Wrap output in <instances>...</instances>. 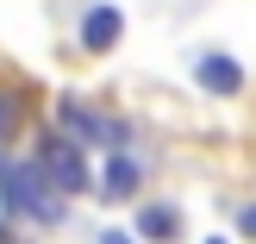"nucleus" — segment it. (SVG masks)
Instances as JSON below:
<instances>
[{"label":"nucleus","instance_id":"11","mask_svg":"<svg viewBox=\"0 0 256 244\" xmlns=\"http://www.w3.org/2000/svg\"><path fill=\"white\" fill-rule=\"evenodd\" d=\"M206 244H225V238H206Z\"/></svg>","mask_w":256,"mask_h":244},{"label":"nucleus","instance_id":"6","mask_svg":"<svg viewBox=\"0 0 256 244\" xmlns=\"http://www.w3.org/2000/svg\"><path fill=\"white\" fill-rule=\"evenodd\" d=\"M194 82L206 88V94H238V88H244V69H238V57H225V50H212V57H200Z\"/></svg>","mask_w":256,"mask_h":244},{"label":"nucleus","instance_id":"1","mask_svg":"<svg viewBox=\"0 0 256 244\" xmlns=\"http://www.w3.org/2000/svg\"><path fill=\"white\" fill-rule=\"evenodd\" d=\"M0 207H6L12 219H32V225H62L69 194H56L38 163H12L6 150H0Z\"/></svg>","mask_w":256,"mask_h":244},{"label":"nucleus","instance_id":"8","mask_svg":"<svg viewBox=\"0 0 256 244\" xmlns=\"http://www.w3.org/2000/svg\"><path fill=\"white\" fill-rule=\"evenodd\" d=\"M19 132V100L12 94H0V150H6V138Z\"/></svg>","mask_w":256,"mask_h":244},{"label":"nucleus","instance_id":"2","mask_svg":"<svg viewBox=\"0 0 256 244\" xmlns=\"http://www.w3.org/2000/svg\"><path fill=\"white\" fill-rule=\"evenodd\" d=\"M38 169H44V182L56 188V194H88L94 188V169H88V144H75L69 132H50L44 144H38Z\"/></svg>","mask_w":256,"mask_h":244},{"label":"nucleus","instance_id":"9","mask_svg":"<svg viewBox=\"0 0 256 244\" xmlns=\"http://www.w3.org/2000/svg\"><path fill=\"white\" fill-rule=\"evenodd\" d=\"M238 232H244V238H256V207H244V213H238Z\"/></svg>","mask_w":256,"mask_h":244},{"label":"nucleus","instance_id":"7","mask_svg":"<svg viewBox=\"0 0 256 244\" xmlns=\"http://www.w3.org/2000/svg\"><path fill=\"white\" fill-rule=\"evenodd\" d=\"M138 238H150V244H175V238H182V213H175L169 200L144 207V213H138Z\"/></svg>","mask_w":256,"mask_h":244},{"label":"nucleus","instance_id":"5","mask_svg":"<svg viewBox=\"0 0 256 244\" xmlns=\"http://www.w3.org/2000/svg\"><path fill=\"white\" fill-rule=\"evenodd\" d=\"M138 188H144V163L125 157V150H112V157H106V175H100V194H106V200H132Z\"/></svg>","mask_w":256,"mask_h":244},{"label":"nucleus","instance_id":"10","mask_svg":"<svg viewBox=\"0 0 256 244\" xmlns=\"http://www.w3.org/2000/svg\"><path fill=\"white\" fill-rule=\"evenodd\" d=\"M100 244H138L132 232H100Z\"/></svg>","mask_w":256,"mask_h":244},{"label":"nucleus","instance_id":"3","mask_svg":"<svg viewBox=\"0 0 256 244\" xmlns=\"http://www.w3.org/2000/svg\"><path fill=\"white\" fill-rule=\"evenodd\" d=\"M56 113H62L56 132H69L75 144H125V125H119V119H100V113H94V107H82L75 94H62V100H56Z\"/></svg>","mask_w":256,"mask_h":244},{"label":"nucleus","instance_id":"4","mask_svg":"<svg viewBox=\"0 0 256 244\" xmlns=\"http://www.w3.org/2000/svg\"><path fill=\"white\" fill-rule=\"evenodd\" d=\"M119 32H125V13H119V7H88V19H82V50L106 57V50L119 44Z\"/></svg>","mask_w":256,"mask_h":244}]
</instances>
